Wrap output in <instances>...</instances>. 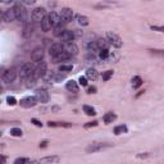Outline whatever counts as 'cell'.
Wrapping results in <instances>:
<instances>
[{
	"label": "cell",
	"instance_id": "25",
	"mask_svg": "<svg viewBox=\"0 0 164 164\" xmlns=\"http://www.w3.org/2000/svg\"><path fill=\"white\" fill-rule=\"evenodd\" d=\"M117 119V115L114 113H106L104 117H103V120L106 123V125H109V123H112L113 120Z\"/></svg>",
	"mask_w": 164,
	"mask_h": 164
},
{
	"label": "cell",
	"instance_id": "27",
	"mask_svg": "<svg viewBox=\"0 0 164 164\" xmlns=\"http://www.w3.org/2000/svg\"><path fill=\"white\" fill-rule=\"evenodd\" d=\"M76 18H77V21H78V24H81V26H87V24L90 23V22H89V18L85 17V16L78 14Z\"/></svg>",
	"mask_w": 164,
	"mask_h": 164
},
{
	"label": "cell",
	"instance_id": "41",
	"mask_svg": "<svg viewBox=\"0 0 164 164\" xmlns=\"http://www.w3.org/2000/svg\"><path fill=\"white\" fill-rule=\"evenodd\" d=\"M48 144H49L48 141H43V142L40 144V147H46V146H48Z\"/></svg>",
	"mask_w": 164,
	"mask_h": 164
},
{
	"label": "cell",
	"instance_id": "35",
	"mask_svg": "<svg viewBox=\"0 0 164 164\" xmlns=\"http://www.w3.org/2000/svg\"><path fill=\"white\" fill-rule=\"evenodd\" d=\"M7 103H8L9 105H16V104H17V100H16L14 96H8V98H7Z\"/></svg>",
	"mask_w": 164,
	"mask_h": 164
},
{
	"label": "cell",
	"instance_id": "15",
	"mask_svg": "<svg viewBox=\"0 0 164 164\" xmlns=\"http://www.w3.org/2000/svg\"><path fill=\"white\" fill-rule=\"evenodd\" d=\"M3 19L5 22H12V21H14L17 19L16 18V13H14V9L10 8V9H7L4 13H3Z\"/></svg>",
	"mask_w": 164,
	"mask_h": 164
},
{
	"label": "cell",
	"instance_id": "29",
	"mask_svg": "<svg viewBox=\"0 0 164 164\" xmlns=\"http://www.w3.org/2000/svg\"><path fill=\"white\" fill-rule=\"evenodd\" d=\"M72 65L71 64H62L60 67H59V71L60 72H71L72 71Z\"/></svg>",
	"mask_w": 164,
	"mask_h": 164
},
{
	"label": "cell",
	"instance_id": "19",
	"mask_svg": "<svg viewBox=\"0 0 164 164\" xmlns=\"http://www.w3.org/2000/svg\"><path fill=\"white\" fill-rule=\"evenodd\" d=\"M40 26H41V30H43L44 32H49L50 30H51V22H50V19H49V16H46L43 21H41V23H40Z\"/></svg>",
	"mask_w": 164,
	"mask_h": 164
},
{
	"label": "cell",
	"instance_id": "39",
	"mask_svg": "<svg viewBox=\"0 0 164 164\" xmlns=\"http://www.w3.org/2000/svg\"><path fill=\"white\" fill-rule=\"evenodd\" d=\"M95 92H96V87H95V86L87 87V94H95Z\"/></svg>",
	"mask_w": 164,
	"mask_h": 164
},
{
	"label": "cell",
	"instance_id": "17",
	"mask_svg": "<svg viewBox=\"0 0 164 164\" xmlns=\"http://www.w3.org/2000/svg\"><path fill=\"white\" fill-rule=\"evenodd\" d=\"M32 31H33V24H32V22H27V23L24 24V27H23V32H22L23 37H24V38L31 37Z\"/></svg>",
	"mask_w": 164,
	"mask_h": 164
},
{
	"label": "cell",
	"instance_id": "24",
	"mask_svg": "<svg viewBox=\"0 0 164 164\" xmlns=\"http://www.w3.org/2000/svg\"><path fill=\"white\" fill-rule=\"evenodd\" d=\"M64 31H65V28H64V23L62 22L59 26H57L55 28H54V35H55L57 37H60V36L64 33Z\"/></svg>",
	"mask_w": 164,
	"mask_h": 164
},
{
	"label": "cell",
	"instance_id": "37",
	"mask_svg": "<svg viewBox=\"0 0 164 164\" xmlns=\"http://www.w3.org/2000/svg\"><path fill=\"white\" fill-rule=\"evenodd\" d=\"M95 126H98V122H96V120H94V122H89V123H86V125H85V127H86V128H89V127H95Z\"/></svg>",
	"mask_w": 164,
	"mask_h": 164
},
{
	"label": "cell",
	"instance_id": "7",
	"mask_svg": "<svg viewBox=\"0 0 164 164\" xmlns=\"http://www.w3.org/2000/svg\"><path fill=\"white\" fill-rule=\"evenodd\" d=\"M17 77V72L14 68H10V69H7L4 73H3V81L5 84H12V82H14Z\"/></svg>",
	"mask_w": 164,
	"mask_h": 164
},
{
	"label": "cell",
	"instance_id": "21",
	"mask_svg": "<svg viewBox=\"0 0 164 164\" xmlns=\"http://www.w3.org/2000/svg\"><path fill=\"white\" fill-rule=\"evenodd\" d=\"M96 46H98L99 50H108L109 43H108V40H105V38H98L96 40Z\"/></svg>",
	"mask_w": 164,
	"mask_h": 164
},
{
	"label": "cell",
	"instance_id": "40",
	"mask_svg": "<svg viewBox=\"0 0 164 164\" xmlns=\"http://www.w3.org/2000/svg\"><path fill=\"white\" fill-rule=\"evenodd\" d=\"M151 28H153V30H156V31H160V32H164V27H156V26H153Z\"/></svg>",
	"mask_w": 164,
	"mask_h": 164
},
{
	"label": "cell",
	"instance_id": "14",
	"mask_svg": "<svg viewBox=\"0 0 164 164\" xmlns=\"http://www.w3.org/2000/svg\"><path fill=\"white\" fill-rule=\"evenodd\" d=\"M76 38V35H74V31H69V30H65L64 33L60 36V40L64 41V43H72V41Z\"/></svg>",
	"mask_w": 164,
	"mask_h": 164
},
{
	"label": "cell",
	"instance_id": "4",
	"mask_svg": "<svg viewBox=\"0 0 164 164\" xmlns=\"http://www.w3.org/2000/svg\"><path fill=\"white\" fill-rule=\"evenodd\" d=\"M46 72H48V64L43 60L41 63H38L37 67L35 68V72H33L32 78H33V79H37V78H40V77H44V76L46 74Z\"/></svg>",
	"mask_w": 164,
	"mask_h": 164
},
{
	"label": "cell",
	"instance_id": "5",
	"mask_svg": "<svg viewBox=\"0 0 164 164\" xmlns=\"http://www.w3.org/2000/svg\"><path fill=\"white\" fill-rule=\"evenodd\" d=\"M46 10L44 8H35L32 10V14H31V18L33 22H37V23H41V21H43L45 17H46Z\"/></svg>",
	"mask_w": 164,
	"mask_h": 164
},
{
	"label": "cell",
	"instance_id": "31",
	"mask_svg": "<svg viewBox=\"0 0 164 164\" xmlns=\"http://www.w3.org/2000/svg\"><path fill=\"white\" fill-rule=\"evenodd\" d=\"M22 130L21 128H12L10 130V135L14 136V137H19V136H22Z\"/></svg>",
	"mask_w": 164,
	"mask_h": 164
},
{
	"label": "cell",
	"instance_id": "28",
	"mask_svg": "<svg viewBox=\"0 0 164 164\" xmlns=\"http://www.w3.org/2000/svg\"><path fill=\"white\" fill-rule=\"evenodd\" d=\"M84 112L87 114V115H95L96 112H95V109L90 105H84Z\"/></svg>",
	"mask_w": 164,
	"mask_h": 164
},
{
	"label": "cell",
	"instance_id": "32",
	"mask_svg": "<svg viewBox=\"0 0 164 164\" xmlns=\"http://www.w3.org/2000/svg\"><path fill=\"white\" fill-rule=\"evenodd\" d=\"M126 131H127V127H126V126H117V127L114 128V133H115V135H120V133L126 132Z\"/></svg>",
	"mask_w": 164,
	"mask_h": 164
},
{
	"label": "cell",
	"instance_id": "20",
	"mask_svg": "<svg viewBox=\"0 0 164 164\" xmlns=\"http://www.w3.org/2000/svg\"><path fill=\"white\" fill-rule=\"evenodd\" d=\"M65 89H67L68 91H71V92H78V84H77L76 81L71 79V81H68V82H67Z\"/></svg>",
	"mask_w": 164,
	"mask_h": 164
},
{
	"label": "cell",
	"instance_id": "23",
	"mask_svg": "<svg viewBox=\"0 0 164 164\" xmlns=\"http://www.w3.org/2000/svg\"><path fill=\"white\" fill-rule=\"evenodd\" d=\"M48 126L49 127H71L72 125L67 122H48Z\"/></svg>",
	"mask_w": 164,
	"mask_h": 164
},
{
	"label": "cell",
	"instance_id": "36",
	"mask_svg": "<svg viewBox=\"0 0 164 164\" xmlns=\"http://www.w3.org/2000/svg\"><path fill=\"white\" fill-rule=\"evenodd\" d=\"M78 82H79V85H82V86H87V78L84 77V76H81L78 78Z\"/></svg>",
	"mask_w": 164,
	"mask_h": 164
},
{
	"label": "cell",
	"instance_id": "34",
	"mask_svg": "<svg viewBox=\"0 0 164 164\" xmlns=\"http://www.w3.org/2000/svg\"><path fill=\"white\" fill-rule=\"evenodd\" d=\"M99 57H100L101 59H106V58L109 57V50H100Z\"/></svg>",
	"mask_w": 164,
	"mask_h": 164
},
{
	"label": "cell",
	"instance_id": "3",
	"mask_svg": "<svg viewBox=\"0 0 164 164\" xmlns=\"http://www.w3.org/2000/svg\"><path fill=\"white\" fill-rule=\"evenodd\" d=\"M106 40H108V43L110 44V45H113V46H115V48H122V45H123V41H122V38L117 35V33H114V32H106Z\"/></svg>",
	"mask_w": 164,
	"mask_h": 164
},
{
	"label": "cell",
	"instance_id": "1",
	"mask_svg": "<svg viewBox=\"0 0 164 164\" xmlns=\"http://www.w3.org/2000/svg\"><path fill=\"white\" fill-rule=\"evenodd\" d=\"M13 9H14V13H16V18L19 22H23L26 24L27 23V10L23 7V4L22 3H17L14 7H13Z\"/></svg>",
	"mask_w": 164,
	"mask_h": 164
},
{
	"label": "cell",
	"instance_id": "33",
	"mask_svg": "<svg viewBox=\"0 0 164 164\" xmlns=\"http://www.w3.org/2000/svg\"><path fill=\"white\" fill-rule=\"evenodd\" d=\"M30 159L28 158H18L14 160V164H30Z\"/></svg>",
	"mask_w": 164,
	"mask_h": 164
},
{
	"label": "cell",
	"instance_id": "30",
	"mask_svg": "<svg viewBox=\"0 0 164 164\" xmlns=\"http://www.w3.org/2000/svg\"><path fill=\"white\" fill-rule=\"evenodd\" d=\"M112 76H113V71H106V72H103L101 78H103V81H109L112 78Z\"/></svg>",
	"mask_w": 164,
	"mask_h": 164
},
{
	"label": "cell",
	"instance_id": "11",
	"mask_svg": "<svg viewBox=\"0 0 164 164\" xmlns=\"http://www.w3.org/2000/svg\"><path fill=\"white\" fill-rule=\"evenodd\" d=\"M35 98L37 99L38 103H43V104H46V103L49 101V99H50L49 92L45 91V90H37V91H36V95H35Z\"/></svg>",
	"mask_w": 164,
	"mask_h": 164
},
{
	"label": "cell",
	"instance_id": "6",
	"mask_svg": "<svg viewBox=\"0 0 164 164\" xmlns=\"http://www.w3.org/2000/svg\"><path fill=\"white\" fill-rule=\"evenodd\" d=\"M60 19L63 21V23H69L73 19V12L71 8H63L59 13Z\"/></svg>",
	"mask_w": 164,
	"mask_h": 164
},
{
	"label": "cell",
	"instance_id": "22",
	"mask_svg": "<svg viewBox=\"0 0 164 164\" xmlns=\"http://www.w3.org/2000/svg\"><path fill=\"white\" fill-rule=\"evenodd\" d=\"M98 77H99L98 71H96V69H94V68H89V69L86 71V78L95 81V79H98Z\"/></svg>",
	"mask_w": 164,
	"mask_h": 164
},
{
	"label": "cell",
	"instance_id": "2",
	"mask_svg": "<svg viewBox=\"0 0 164 164\" xmlns=\"http://www.w3.org/2000/svg\"><path fill=\"white\" fill-rule=\"evenodd\" d=\"M33 72H35L33 65H32L31 63H26V64H23L22 68H21L19 77H21V79L26 81V79H28V78H31V77L33 76Z\"/></svg>",
	"mask_w": 164,
	"mask_h": 164
},
{
	"label": "cell",
	"instance_id": "10",
	"mask_svg": "<svg viewBox=\"0 0 164 164\" xmlns=\"http://www.w3.org/2000/svg\"><path fill=\"white\" fill-rule=\"evenodd\" d=\"M31 59H32V62H36V63L43 62V59H44V50H43V48H36L32 51V54H31Z\"/></svg>",
	"mask_w": 164,
	"mask_h": 164
},
{
	"label": "cell",
	"instance_id": "26",
	"mask_svg": "<svg viewBox=\"0 0 164 164\" xmlns=\"http://www.w3.org/2000/svg\"><path fill=\"white\" fill-rule=\"evenodd\" d=\"M141 85H142V79H141V77L136 76V77L132 78V86H133V89H139Z\"/></svg>",
	"mask_w": 164,
	"mask_h": 164
},
{
	"label": "cell",
	"instance_id": "16",
	"mask_svg": "<svg viewBox=\"0 0 164 164\" xmlns=\"http://www.w3.org/2000/svg\"><path fill=\"white\" fill-rule=\"evenodd\" d=\"M109 145H106V144H91L87 149H86V151L87 153H96V151H100V150H103L104 147H108Z\"/></svg>",
	"mask_w": 164,
	"mask_h": 164
},
{
	"label": "cell",
	"instance_id": "18",
	"mask_svg": "<svg viewBox=\"0 0 164 164\" xmlns=\"http://www.w3.org/2000/svg\"><path fill=\"white\" fill-rule=\"evenodd\" d=\"M59 160H60L59 156H57V155H50V156L41 158V159L38 160V163H40V164H51V163H57V161H59Z\"/></svg>",
	"mask_w": 164,
	"mask_h": 164
},
{
	"label": "cell",
	"instance_id": "38",
	"mask_svg": "<svg viewBox=\"0 0 164 164\" xmlns=\"http://www.w3.org/2000/svg\"><path fill=\"white\" fill-rule=\"evenodd\" d=\"M31 122L33 123L35 126H37V127H43V123H41L40 120H37V119H35V118H32V119H31Z\"/></svg>",
	"mask_w": 164,
	"mask_h": 164
},
{
	"label": "cell",
	"instance_id": "8",
	"mask_svg": "<svg viewBox=\"0 0 164 164\" xmlns=\"http://www.w3.org/2000/svg\"><path fill=\"white\" fill-rule=\"evenodd\" d=\"M63 51H64V46H63L62 44H59V43H57V44H53V45L50 46V49H49L50 58L53 59V58L58 57L59 54H62Z\"/></svg>",
	"mask_w": 164,
	"mask_h": 164
},
{
	"label": "cell",
	"instance_id": "9",
	"mask_svg": "<svg viewBox=\"0 0 164 164\" xmlns=\"http://www.w3.org/2000/svg\"><path fill=\"white\" fill-rule=\"evenodd\" d=\"M63 46H64V51L69 57H74V55H77V54H78V48H77V45L74 43H67Z\"/></svg>",
	"mask_w": 164,
	"mask_h": 164
},
{
	"label": "cell",
	"instance_id": "12",
	"mask_svg": "<svg viewBox=\"0 0 164 164\" xmlns=\"http://www.w3.org/2000/svg\"><path fill=\"white\" fill-rule=\"evenodd\" d=\"M36 103H37V99L35 96H27V98H23L19 101L22 108H32V106L36 105Z\"/></svg>",
	"mask_w": 164,
	"mask_h": 164
},
{
	"label": "cell",
	"instance_id": "13",
	"mask_svg": "<svg viewBox=\"0 0 164 164\" xmlns=\"http://www.w3.org/2000/svg\"><path fill=\"white\" fill-rule=\"evenodd\" d=\"M48 16H49V19H50L51 26L54 27V28H55L57 26H59V24L62 23V19H60L59 13H57V12H50Z\"/></svg>",
	"mask_w": 164,
	"mask_h": 164
}]
</instances>
